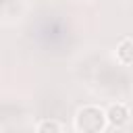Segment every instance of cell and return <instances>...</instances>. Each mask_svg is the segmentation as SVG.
Masks as SVG:
<instances>
[{
  "label": "cell",
  "instance_id": "3957f363",
  "mask_svg": "<svg viewBox=\"0 0 133 133\" xmlns=\"http://www.w3.org/2000/svg\"><path fill=\"white\" fill-rule=\"evenodd\" d=\"M114 56H116V62H118V64H123V66L133 64V39H131V37L121 39V42L116 44Z\"/></svg>",
  "mask_w": 133,
  "mask_h": 133
},
{
  "label": "cell",
  "instance_id": "7a4b0ae2",
  "mask_svg": "<svg viewBox=\"0 0 133 133\" xmlns=\"http://www.w3.org/2000/svg\"><path fill=\"white\" fill-rule=\"evenodd\" d=\"M106 116H108V125H110V127L121 129V127H125V125L129 123V118H131V110H129L127 104H123V102H114V104H110V106L106 108Z\"/></svg>",
  "mask_w": 133,
  "mask_h": 133
},
{
  "label": "cell",
  "instance_id": "277c9868",
  "mask_svg": "<svg viewBox=\"0 0 133 133\" xmlns=\"http://www.w3.org/2000/svg\"><path fill=\"white\" fill-rule=\"evenodd\" d=\"M35 133H62V125L56 118H42L35 127Z\"/></svg>",
  "mask_w": 133,
  "mask_h": 133
},
{
  "label": "cell",
  "instance_id": "6da1fadb",
  "mask_svg": "<svg viewBox=\"0 0 133 133\" xmlns=\"http://www.w3.org/2000/svg\"><path fill=\"white\" fill-rule=\"evenodd\" d=\"M108 127L106 110L96 104L81 106L73 116V131L75 133H104Z\"/></svg>",
  "mask_w": 133,
  "mask_h": 133
}]
</instances>
